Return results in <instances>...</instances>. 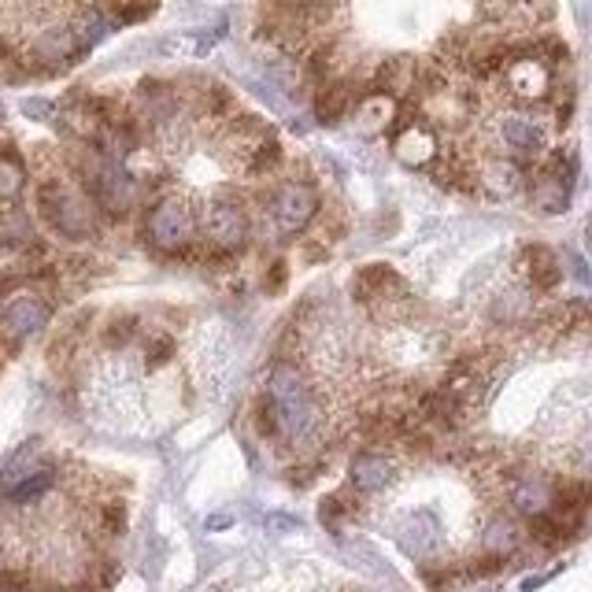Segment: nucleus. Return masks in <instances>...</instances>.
Wrapping results in <instances>:
<instances>
[{"instance_id":"1","label":"nucleus","mask_w":592,"mask_h":592,"mask_svg":"<svg viewBox=\"0 0 592 592\" xmlns=\"http://www.w3.org/2000/svg\"><path fill=\"white\" fill-rule=\"evenodd\" d=\"M37 216L64 241H94L97 238V204L86 189H75L64 178H45L34 193Z\"/></svg>"},{"instance_id":"2","label":"nucleus","mask_w":592,"mask_h":592,"mask_svg":"<svg viewBox=\"0 0 592 592\" xmlns=\"http://www.w3.org/2000/svg\"><path fill=\"white\" fill-rule=\"evenodd\" d=\"M267 396L278 407V423H282V437L293 445H311L319 437L322 415H319V401H315L308 377L296 371L293 363H278L271 374Z\"/></svg>"},{"instance_id":"3","label":"nucleus","mask_w":592,"mask_h":592,"mask_svg":"<svg viewBox=\"0 0 592 592\" xmlns=\"http://www.w3.org/2000/svg\"><path fill=\"white\" fill-rule=\"evenodd\" d=\"M197 233H200L197 211L178 193H167V197H160L145 211V241L160 252H171V256L189 252L197 244Z\"/></svg>"},{"instance_id":"4","label":"nucleus","mask_w":592,"mask_h":592,"mask_svg":"<svg viewBox=\"0 0 592 592\" xmlns=\"http://www.w3.org/2000/svg\"><path fill=\"white\" fill-rule=\"evenodd\" d=\"M263 216L278 238H296L319 219V189L311 182H282L263 197Z\"/></svg>"},{"instance_id":"5","label":"nucleus","mask_w":592,"mask_h":592,"mask_svg":"<svg viewBox=\"0 0 592 592\" xmlns=\"http://www.w3.org/2000/svg\"><path fill=\"white\" fill-rule=\"evenodd\" d=\"M200 233H204V241L219 252V256H230V252H241L244 244H249L252 216H249V208H244L238 197L219 193V197H211L208 208H204Z\"/></svg>"},{"instance_id":"6","label":"nucleus","mask_w":592,"mask_h":592,"mask_svg":"<svg viewBox=\"0 0 592 592\" xmlns=\"http://www.w3.org/2000/svg\"><path fill=\"white\" fill-rule=\"evenodd\" d=\"M504 86L518 108H540L556 94V75L552 64L537 53V48H515L512 64L504 67Z\"/></svg>"},{"instance_id":"7","label":"nucleus","mask_w":592,"mask_h":592,"mask_svg":"<svg viewBox=\"0 0 592 592\" xmlns=\"http://www.w3.org/2000/svg\"><path fill=\"white\" fill-rule=\"evenodd\" d=\"M89 48L81 45V37L75 34L70 23H48L45 30H37L34 41L26 45L23 64L30 75H56V70H67L70 64H78Z\"/></svg>"},{"instance_id":"8","label":"nucleus","mask_w":592,"mask_h":592,"mask_svg":"<svg viewBox=\"0 0 592 592\" xmlns=\"http://www.w3.org/2000/svg\"><path fill=\"white\" fill-rule=\"evenodd\" d=\"M496 141L504 156L529 163L548 152V127L540 122V116H534V108H515L496 119Z\"/></svg>"},{"instance_id":"9","label":"nucleus","mask_w":592,"mask_h":592,"mask_svg":"<svg viewBox=\"0 0 592 592\" xmlns=\"http://www.w3.org/2000/svg\"><path fill=\"white\" fill-rule=\"evenodd\" d=\"M53 319V304L37 293H19L12 300H4L0 308V337L12 344H23L26 337L41 333Z\"/></svg>"},{"instance_id":"10","label":"nucleus","mask_w":592,"mask_h":592,"mask_svg":"<svg viewBox=\"0 0 592 592\" xmlns=\"http://www.w3.org/2000/svg\"><path fill=\"white\" fill-rule=\"evenodd\" d=\"M478 189L493 200H512L529 189V167L515 156H489L478 163Z\"/></svg>"},{"instance_id":"11","label":"nucleus","mask_w":592,"mask_h":592,"mask_svg":"<svg viewBox=\"0 0 592 592\" xmlns=\"http://www.w3.org/2000/svg\"><path fill=\"white\" fill-rule=\"evenodd\" d=\"M418 89V64L412 56H393L374 70V94L407 100Z\"/></svg>"},{"instance_id":"12","label":"nucleus","mask_w":592,"mask_h":592,"mask_svg":"<svg viewBox=\"0 0 592 592\" xmlns=\"http://www.w3.org/2000/svg\"><path fill=\"white\" fill-rule=\"evenodd\" d=\"M518 267H523L526 282L534 285V289H556L559 282H563V263L548 244H526L523 252H518Z\"/></svg>"},{"instance_id":"13","label":"nucleus","mask_w":592,"mask_h":592,"mask_svg":"<svg viewBox=\"0 0 592 592\" xmlns=\"http://www.w3.org/2000/svg\"><path fill=\"white\" fill-rule=\"evenodd\" d=\"M352 489L355 493H382V489H390L393 485V478H396V463L390 456H382V452H360L352 459Z\"/></svg>"},{"instance_id":"14","label":"nucleus","mask_w":592,"mask_h":592,"mask_svg":"<svg viewBox=\"0 0 592 592\" xmlns=\"http://www.w3.org/2000/svg\"><path fill=\"white\" fill-rule=\"evenodd\" d=\"M556 489H559V485L552 482V478H545V474H526V478H518L515 489H512L515 512L526 515V518H537V515L552 512Z\"/></svg>"},{"instance_id":"15","label":"nucleus","mask_w":592,"mask_h":592,"mask_svg":"<svg viewBox=\"0 0 592 592\" xmlns=\"http://www.w3.org/2000/svg\"><path fill=\"white\" fill-rule=\"evenodd\" d=\"M401 289H404L401 274L393 267H385V263H377V267L360 271V278L352 285V296L360 304H385V300H393V296H401Z\"/></svg>"},{"instance_id":"16","label":"nucleus","mask_w":592,"mask_h":592,"mask_svg":"<svg viewBox=\"0 0 592 592\" xmlns=\"http://www.w3.org/2000/svg\"><path fill=\"white\" fill-rule=\"evenodd\" d=\"M360 100H363V97H355L352 81L337 78V81H330V86H322L319 94H315L311 111H315V119H319V122L333 127V122H341L352 108H360Z\"/></svg>"},{"instance_id":"17","label":"nucleus","mask_w":592,"mask_h":592,"mask_svg":"<svg viewBox=\"0 0 592 592\" xmlns=\"http://www.w3.org/2000/svg\"><path fill=\"white\" fill-rule=\"evenodd\" d=\"M396 537H401V548H407L412 556H426L437 548L441 529H437V518L430 512H412L396 529Z\"/></svg>"},{"instance_id":"18","label":"nucleus","mask_w":592,"mask_h":592,"mask_svg":"<svg viewBox=\"0 0 592 592\" xmlns=\"http://www.w3.org/2000/svg\"><path fill=\"white\" fill-rule=\"evenodd\" d=\"M53 485H56V467L37 463L34 471H26L19 482H12L4 489V500H8V504H15V507H30V504H37L41 496L53 493Z\"/></svg>"},{"instance_id":"19","label":"nucleus","mask_w":592,"mask_h":592,"mask_svg":"<svg viewBox=\"0 0 592 592\" xmlns=\"http://www.w3.org/2000/svg\"><path fill=\"white\" fill-rule=\"evenodd\" d=\"M26 189V160L15 149H0V211L15 208Z\"/></svg>"},{"instance_id":"20","label":"nucleus","mask_w":592,"mask_h":592,"mask_svg":"<svg viewBox=\"0 0 592 592\" xmlns=\"http://www.w3.org/2000/svg\"><path fill=\"white\" fill-rule=\"evenodd\" d=\"M518 540H523V534H518V526L512 523L507 515H496L493 523L485 526L482 534V545H485V556H496V559H507L518 548Z\"/></svg>"},{"instance_id":"21","label":"nucleus","mask_w":592,"mask_h":592,"mask_svg":"<svg viewBox=\"0 0 592 592\" xmlns=\"http://www.w3.org/2000/svg\"><path fill=\"white\" fill-rule=\"evenodd\" d=\"M244 167H249V175H271V171L282 167V145L278 138H263L256 149L244 156Z\"/></svg>"},{"instance_id":"22","label":"nucleus","mask_w":592,"mask_h":592,"mask_svg":"<svg viewBox=\"0 0 592 592\" xmlns=\"http://www.w3.org/2000/svg\"><path fill=\"white\" fill-rule=\"evenodd\" d=\"M138 330H141L138 315H116V319H108V326H105V344L108 349H127V344L138 337Z\"/></svg>"},{"instance_id":"23","label":"nucleus","mask_w":592,"mask_h":592,"mask_svg":"<svg viewBox=\"0 0 592 592\" xmlns=\"http://www.w3.org/2000/svg\"><path fill=\"white\" fill-rule=\"evenodd\" d=\"M100 529H105L108 537H119L122 529H127V504H122V500H111V504L100 507Z\"/></svg>"},{"instance_id":"24","label":"nucleus","mask_w":592,"mask_h":592,"mask_svg":"<svg viewBox=\"0 0 592 592\" xmlns=\"http://www.w3.org/2000/svg\"><path fill=\"white\" fill-rule=\"evenodd\" d=\"M175 355V341H171L167 333H156V337H149V344H145V363L156 371V366H163Z\"/></svg>"},{"instance_id":"25","label":"nucleus","mask_w":592,"mask_h":592,"mask_svg":"<svg viewBox=\"0 0 592 592\" xmlns=\"http://www.w3.org/2000/svg\"><path fill=\"white\" fill-rule=\"evenodd\" d=\"M0 592H34V585H30V578L23 574V570L4 567L0 570Z\"/></svg>"},{"instance_id":"26","label":"nucleus","mask_w":592,"mask_h":592,"mask_svg":"<svg viewBox=\"0 0 592 592\" xmlns=\"http://www.w3.org/2000/svg\"><path fill=\"white\" fill-rule=\"evenodd\" d=\"M285 263L278 260V263H271V271H267V282H263V289L267 293H282V285H285Z\"/></svg>"},{"instance_id":"27","label":"nucleus","mask_w":592,"mask_h":592,"mask_svg":"<svg viewBox=\"0 0 592 592\" xmlns=\"http://www.w3.org/2000/svg\"><path fill=\"white\" fill-rule=\"evenodd\" d=\"M581 463H585V471H592V441L581 448Z\"/></svg>"},{"instance_id":"28","label":"nucleus","mask_w":592,"mask_h":592,"mask_svg":"<svg viewBox=\"0 0 592 592\" xmlns=\"http://www.w3.org/2000/svg\"><path fill=\"white\" fill-rule=\"evenodd\" d=\"M222 526H230V515H216V518L208 523V529H222Z\"/></svg>"},{"instance_id":"29","label":"nucleus","mask_w":592,"mask_h":592,"mask_svg":"<svg viewBox=\"0 0 592 592\" xmlns=\"http://www.w3.org/2000/svg\"><path fill=\"white\" fill-rule=\"evenodd\" d=\"M0 127H4V105H0Z\"/></svg>"}]
</instances>
